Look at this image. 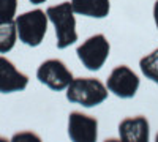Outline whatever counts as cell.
Wrapping results in <instances>:
<instances>
[{
	"mask_svg": "<svg viewBox=\"0 0 158 142\" xmlns=\"http://www.w3.org/2000/svg\"><path fill=\"white\" fill-rule=\"evenodd\" d=\"M109 90L97 77H74L67 87V99L82 108H95L108 99Z\"/></svg>",
	"mask_w": 158,
	"mask_h": 142,
	"instance_id": "6da1fadb",
	"label": "cell"
},
{
	"mask_svg": "<svg viewBox=\"0 0 158 142\" xmlns=\"http://www.w3.org/2000/svg\"><path fill=\"white\" fill-rule=\"evenodd\" d=\"M111 52V44L108 38L103 33H97L94 36L87 38V40L79 44L76 49L77 59L89 71H98L101 67L106 63Z\"/></svg>",
	"mask_w": 158,
	"mask_h": 142,
	"instance_id": "277c9868",
	"label": "cell"
},
{
	"mask_svg": "<svg viewBox=\"0 0 158 142\" xmlns=\"http://www.w3.org/2000/svg\"><path fill=\"white\" fill-rule=\"evenodd\" d=\"M36 79L41 84H44L48 88L54 90V92H60V90H67V87L74 77L62 60L49 59L38 67Z\"/></svg>",
	"mask_w": 158,
	"mask_h": 142,
	"instance_id": "5b68a950",
	"label": "cell"
},
{
	"mask_svg": "<svg viewBox=\"0 0 158 142\" xmlns=\"http://www.w3.org/2000/svg\"><path fill=\"white\" fill-rule=\"evenodd\" d=\"M153 21H155V25H156V29H158V0H156L155 5H153Z\"/></svg>",
	"mask_w": 158,
	"mask_h": 142,
	"instance_id": "5bb4252c",
	"label": "cell"
},
{
	"mask_svg": "<svg viewBox=\"0 0 158 142\" xmlns=\"http://www.w3.org/2000/svg\"><path fill=\"white\" fill-rule=\"evenodd\" d=\"M18 40V29L15 19L0 21V54H6L15 47Z\"/></svg>",
	"mask_w": 158,
	"mask_h": 142,
	"instance_id": "8fae6325",
	"label": "cell"
},
{
	"mask_svg": "<svg viewBox=\"0 0 158 142\" xmlns=\"http://www.w3.org/2000/svg\"><path fill=\"white\" fill-rule=\"evenodd\" d=\"M139 68L149 81L158 84V47L139 60Z\"/></svg>",
	"mask_w": 158,
	"mask_h": 142,
	"instance_id": "7c38bea8",
	"label": "cell"
},
{
	"mask_svg": "<svg viewBox=\"0 0 158 142\" xmlns=\"http://www.w3.org/2000/svg\"><path fill=\"white\" fill-rule=\"evenodd\" d=\"M18 0H0V21H11L16 16Z\"/></svg>",
	"mask_w": 158,
	"mask_h": 142,
	"instance_id": "4fadbf2b",
	"label": "cell"
},
{
	"mask_svg": "<svg viewBox=\"0 0 158 142\" xmlns=\"http://www.w3.org/2000/svg\"><path fill=\"white\" fill-rule=\"evenodd\" d=\"M118 136L125 142H147L150 136V125L144 115L127 117L118 123Z\"/></svg>",
	"mask_w": 158,
	"mask_h": 142,
	"instance_id": "9c48e42d",
	"label": "cell"
},
{
	"mask_svg": "<svg viewBox=\"0 0 158 142\" xmlns=\"http://www.w3.org/2000/svg\"><path fill=\"white\" fill-rule=\"evenodd\" d=\"M46 14L49 22L54 25L56 36H57V47L67 49L77 41L76 32V18L71 2H62L57 5H52L46 10Z\"/></svg>",
	"mask_w": 158,
	"mask_h": 142,
	"instance_id": "7a4b0ae2",
	"label": "cell"
},
{
	"mask_svg": "<svg viewBox=\"0 0 158 142\" xmlns=\"http://www.w3.org/2000/svg\"><path fill=\"white\" fill-rule=\"evenodd\" d=\"M139 84V77L133 70L127 65H118L111 71L106 87L117 98L130 99L138 93Z\"/></svg>",
	"mask_w": 158,
	"mask_h": 142,
	"instance_id": "8992f818",
	"label": "cell"
},
{
	"mask_svg": "<svg viewBox=\"0 0 158 142\" xmlns=\"http://www.w3.org/2000/svg\"><path fill=\"white\" fill-rule=\"evenodd\" d=\"M71 6L76 14L95 19L106 18L111 11L109 0H71Z\"/></svg>",
	"mask_w": 158,
	"mask_h": 142,
	"instance_id": "30bf717a",
	"label": "cell"
},
{
	"mask_svg": "<svg viewBox=\"0 0 158 142\" xmlns=\"http://www.w3.org/2000/svg\"><path fill=\"white\" fill-rule=\"evenodd\" d=\"M68 137L73 142H95L98 137V120L82 112L68 115Z\"/></svg>",
	"mask_w": 158,
	"mask_h": 142,
	"instance_id": "52a82bcc",
	"label": "cell"
},
{
	"mask_svg": "<svg viewBox=\"0 0 158 142\" xmlns=\"http://www.w3.org/2000/svg\"><path fill=\"white\" fill-rule=\"evenodd\" d=\"M16 29L19 41L25 46L36 47L43 43L46 32H48V14L43 10H32L27 13H22L16 19Z\"/></svg>",
	"mask_w": 158,
	"mask_h": 142,
	"instance_id": "3957f363",
	"label": "cell"
},
{
	"mask_svg": "<svg viewBox=\"0 0 158 142\" xmlns=\"http://www.w3.org/2000/svg\"><path fill=\"white\" fill-rule=\"evenodd\" d=\"M29 85V77L19 71L6 57H0V93L22 92Z\"/></svg>",
	"mask_w": 158,
	"mask_h": 142,
	"instance_id": "ba28073f",
	"label": "cell"
},
{
	"mask_svg": "<svg viewBox=\"0 0 158 142\" xmlns=\"http://www.w3.org/2000/svg\"><path fill=\"white\" fill-rule=\"evenodd\" d=\"M30 3H33V5H41V3H44L46 0H29Z\"/></svg>",
	"mask_w": 158,
	"mask_h": 142,
	"instance_id": "9a60e30c",
	"label": "cell"
}]
</instances>
